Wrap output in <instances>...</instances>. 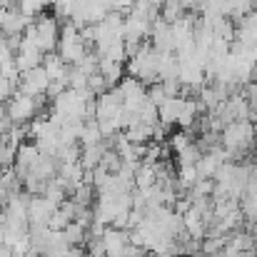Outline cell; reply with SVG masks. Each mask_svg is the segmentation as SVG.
<instances>
[{"label": "cell", "mask_w": 257, "mask_h": 257, "mask_svg": "<svg viewBox=\"0 0 257 257\" xmlns=\"http://www.w3.org/2000/svg\"><path fill=\"white\" fill-rule=\"evenodd\" d=\"M190 143H192V138H190V133H187V130H185V133H175V135L170 138L172 153H180V150H185Z\"/></svg>", "instance_id": "cell-25"}, {"label": "cell", "mask_w": 257, "mask_h": 257, "mask_svg": "<svg viewBox=\"0 0 257 257\" xmlns=\"http://www.w3.org/2000/svg\"><path fill=\"white\" fill-rule=\"evenodd\" d=\"M5 13H8V8H5V5H0V28H3V20H5Z\"/></svg>", "instance_id": "cell-30"}, {"label": "cell", "mask_w": 257, "mask_h": 257, "mask_svg": "<svg viewBox=\"0 0 257 257\" xmlns=\"http://www.w3.org/2000/svg\"><path fill=\"white\" fill-rule=\"evenodd\" d=\"M40 150H38V145L35 143H20L18 145V153H15V172H18V177H20V182H23V177L30 172V168L40 160Z\"/></svg>", "instance_id": "cell-10"}, {"label": "cell", "mask_w": 257, "mask_h": 257, "mask_svg": "<svg viewBox=\"0 0 257 257\" xmlns=\"http://www.w3.org/2000/svg\"><path fill=\"white\" fill-rule=\"evenodd\" d=\"M8 197H10V190H5V187H0V207H5V202H8Z\"/></svg>", "instance_id": "cell-28"}, {"label": "cell", "mask_w": 257, "mask_h": 257, "mask_svg": "<svg viewBox=\"0 0 257 257\" xmlns=\"http://www.w3.org/2000/svg\"><path fill=\"white\" fill-rule=\"evenodd\" d=\"M30 20L33 18H28V15H23L20 10H13V8H8V13H5V20H3V35H23L25 33V28L30 25Z\"/></svg>", "instance_id": "cell-12"}, {"label": "cell", "mask_w": 257, "mask_h": 257, "mask_svg": "<svg viewBox=\"0 0 257 257\" xmlns=\"http://www.w3.org/2000/svg\"><path fill=\"white\" fill-rule=\"evenodd\" d=\"M43 68H45L50 80H68V68L70 65H65L58 53H45L43 55Z\"/></svg>", "instance_id": "cell-14"}, {"label": "cell", "mask_w": 257, "mask_h": 257, "mask_svg": "<svg viewBox=\"0 0 257 257\" xmlns=\"http://www.w3.org/2000/svg\"><path fill=\"white\" fill-rule=\"evenodd\" d=\"M102 153H105V145L102 143H97V145H83V150H80V165L85 168V170H92V168H97L100 165V158H102Z\"/></svg>", "instance_id": "cell-16"}, {"label": "cell", "mask_w": 257, "mask_h": 257, "mask_svg": "<svg viewBox=\"0 0 257 257\" xmlns=\"http://www.w3.org/2000/svg\"><path fill=\"white\" fill-rule=\"evenodd\" d=\"M23 35H25L28 40H33L43 53H55L58 40H60V20H58L55 15L40 13V15H35V18L30 20V25L25 28Z\"/></svg>", "instance_id": "cell-2"}, {"label": "cell", "mask_w": 257, "mask_h": 257, "mask_svg": "<svg viewBox=\"0 0 257 257\" xmlns=\"http://www.w3.org/2000/svg\"><path fill=\"white\" fill-rule=\"evenodd\" d=\"M18 92V80H10L0 73V102H8Z\"/></svg>", "instance_id": "cell-24"}, {"label": "cell", "mask_w": 257, "mask_h": 257, "mask_svg": "<svg viewBox=\"0 0 257 257\" xmlns=\"http://www.w3.org/2000/svg\"><path fill=\"white\" fill-rule=\"evenodd\" d=\"M43 50L33 43V40H28L25 35L20 38V45H18V50H15V68H18V73H25V70H33V68H38V65H43Z\"/></svg>", "instance_id": "cell-7"}, {"label": "cell", "mask_w": 257, "mask_h": 257, "mask_svg": "<svg viewBox=\"0 0 257 257\" xmlns=\"http://www.w3.org/2000/svg\"><path fill=\"white\" fill-rule=\"evenodd\" d=\"M0 247H3V225H0Z\"/></svg>", "instance_id": "cell-32"}, {"label": "cell", "mask_w": 257, "mask_h": 257, "mask_svg": "<svg viewBox=\"0 0 257 257\" xmlns=\"http://www.w3.org/2000/svg\"><path fill=\"white\" fill-rule=\"evenodd\" d=\"M48 85H50V78H48V73H45L43 65H38L33 70H25L18 78V92H25V95H33V97L45 95Z\"/></svg>", "instance_id": "cell-6"}, {"label": "cell", "mask_w": 257, "mask_h": 257, "mask_svg": "<svg viewBox=\"0 0 257 257\" xmlns=\"http://www.w3.org/2000/svg\"><path fill=\"white\" fill-rule=\"evenodd\" d=\"M85 232H87V227L85 225H80V222H70L65 230H63V237H65V242L68 245H80L83 240H85Z\"/></svg>", "instance_id": "cell-20"}, {"label": "cell", "mask_w": 257, "mask_h": 257, "mask_svg": "<svg viewBox=\"0 0 257 257\" xmlns=\"http://www.w3.org/2000/svg\"><path fill=\"white\" fill-rule=\"evenodd\" d=\"M43 107V95L33 97V95H25V92H15L10 100H8V107H5V117L13 122V125H25L30 122L38 110Z\"/></svg>", "instance_id": "cell-5"}, {"label": "cell", "mask_w": 257, "mask_h": 257, "mask_svg": "<svg viewBox=\"0 0 257 257\" xmlns=\"http://www.w3.org/2000/svg\"><path fill=\"white\" fill-rule=\"evenodd\" d=\"M255 163H257V148H255Z\"/></svg>", "instance_id": "cell-33"}, {"label": "cell", "mask_w": 257, "mask_h": 257, "mask_svg": "<svg viewBox=\"0 0 257 257\" xmlns=\"http://www.w3.org/2000/svg\"><path fill=\"white\" fill-rule=\"evenodd\" d=\"M255 135L257 130L250 120H232L220 130V145L232 155V160H237L255 145Z\"/></svg>", "instance_id": "cell-1"}, {"label": "cell", "mask_w": 257, "mask_h": 257, "mask_svg": "<svg viewBox=\"0 0 257 257\" xmlns=\"http://www.w3.org/2000/svg\"><path fill=\"white\" fill-rule=\"evenodd\" d=\"M55 50L65 65H75L87 55V43L83 40L80 30L73 23H65V28H60V40H58Z\"/></svg>", "instance_id": "cell-4"}, {"label": "cell", "mask_w": 257, "mask_h": 257, "mask_svg": "<svg viewBox=\"0 0 257 257\" xmlns=\"http://www.w3.org/2000/svg\"><path fill=\"white\" fill-rule=\"evenodd\" d=\"M185 13H187V8H185L182 0H163V5H160V18L165 23H172V20L182 18Z\"/></svg>", "instance_id": "cell-18"}, {"label": "cell", "mask_w": 257, "mask_h": 257, "mask_svg": "<svg viewBox=\"0 0 257 257\" xmlns=\"http://www.w3.org/2000/svg\"><path fill=\"white\" fill-rule=\"evenodd\" d=\"M100 240H102V247H105V257L107 255H122L125 245L130 242L127 230H117V227H112V225H107V227L102 230Z\"/></svg>", "instance_id": "cell-11"}, {"label": "cell", "mask_w": 257, "mask_h": 257, "mask_svg": "<svg viewBox=\"0 0 257 257\" xmlns=\"http://www.w3.org/2000/svg\"><path fill=\"white\" fill-rule=\"evenodd\" d=\"M155 182H158V168H155V163H140L138 170H135V187L138 190H145V187H150Z\"/></svg>", "instance_id": "cell-15"}, {"label": "cell", "mask_w": 257, "mask_h": 257, "mask_svg": "<svg viewBox=\"0 0 257 257\" xmlns=\"http://www.w3.org/2000/svg\"><path fill=\"white\" fill-rule=\"evenodd\" d=\"M15 153H18V145L0 138V168H13L15 165Z\"/></svg>", "instance_id": "cell-21"}, {"label": "cell", "mask_w": 257, "mask_h": 257, "mask_svg": "<svg viewBox=\"0 0 257 257\" xmlns=\"http://www.w3.org/2000/svg\"><path fill=\"white\" fill-rule=\"evenodd\" d=\"M150 45L158 50V53H175V40H172V28L170 23H165L160 15L153 20V28H150Z\"/></svg>", "instance_id": "cell-9"}, {"label": "cell", "mask_w": 257, "mask_h": 257, "mask_svg": "<svg viewBox=\"0 0 257 257\" xmlns=\"http://www.w3.org/2000/svg\"><path fill=\"white\" fill-rule=\"evenodd\" d=\"M97 73L107 83V87H112L122 80V63L120 60H110V58H97Z\"/></svg>", "instance_id": "cell-13"}, {"label": "cell", "mask_w": 257, "mask_h": 257, "mask_svg": "<svg viewBox=\"0 0 257 257\" xmlns=\"http://www.w3.org/2000/svg\"><path fill=\"white\" fill-rule=\"evenodd\" d=\"M55 207L58 205L50 202L45 195H30V200H28V227L30 225H48Z\"/></svg>", "instance_id": "cell-8"}, {"label": "cell", "mask_w": 257, "mask_h": 257, "mask_svg": "<svg viewBox=\"0 0 257 257\" xmlns=\"http://www.w3.org/2000/svg\"><path fill=\"white\" fill-rule=\"evenodd\" d=\"M168 97H170V95H168V90H165V85H163L160 80H155V83L148 85V100H150V102L160 105V102H165Z\"/></svg>", "instance_id": "cell-23"}, {"label": "cell", "mask_w": 257, "mask_h": 257, "mask_svg": "<svg viewBox=\"0 0 257 257\" xmlns=\"http://www.w3.org/2000/svg\"><path fill=\"white\" fill-rule=\"evenodd\" d=\"M200 155H202V148H200L197 143H190L185 150L177 153V163H180V165H195V163L200 160Z\"/></svg>", "instance_id": "cell-22"}, {"label": "cell", "mask_w": 257, "mask_h": 257, "mask_svg": "<svg viewBox=\"0 0 257 257\" xmlns=\"http://www.w3.org/2000/svg\"><path fill=\"white\" fill-rule=\"evenodd\" d=\"M127 73H130V78H138L145 85L155 83L158 80V50L153 45H148V43L138 45V50L130 53Z\"/></svg>", "instance_id": "cell-3"}, {"label": "cell", "mask_w": 257, "mask_h": 257, "mask_svg": "<svg viewBox=\"0 0 257 257\" xmlns=\"http://www.w3.org/2000/svg\"><path fill=\"white\" fill-rule=\"evenodd\" d=\"M15 5H18V10H20L23 15L35 18V15H40V13L50 5V0H15Z\"/></svg>", "instance_id": "cell-19"}, {"label": "cell", "mask_w": 257, "mask_h": 257, "mask_svg": "<svg viewBox=\"0 0 257 257\" xmlns=\"http://www.w3.org/2000/svg\"><path fill=\"white\" fill-rule=\"evenodd\" d=\"M107 5H110V13H127L133 10L135 0H107Z\"/></svg>", "instance_id": "cell-26"}, {"label": "cell", "mask_w": 257, "mask_h": 257, "mask_svg": "<svg viewBox=\"0 0 257 257\" xmlns=\"http://www.w3.org/2000/svg\"><path fill=\"white\" fill-rule=\"evenodd\" d=\"M15 58V53H13V48L8 45V40L5 38H0V65H5V63H10Z\"/></svg>", "instance_id": "cell-27"}, {"label": "cell", "mask_w": 257, "mask_h": 257, "mask_svg": "<svg viewBox=\"0 0 257 257\" xmlns=\"http://www.w3.org/2000/svg\"><path fill=\"white\" fill-rule=\"evenodd\" d=\"M187 257H207V255H205V252H190Z\"/></svg>", "instance_id": "cell-31"}, {"label": "cell", "mask_w": 257, "mask_h": 257, "mask_svg": "<svg viewBox=\"0 0 257 257\" xmlns=\"http://www.w3.org/2000/svg\"><path fill=\"white\" fill-rule=\"evenodd\" d=\"M78 143L80 145H97V143H102V133H100V125H97L95 117L83 122V130H80V140Z\"/></svg>", "instance_id": "cell-17"}, {"label": "cell", "mask_w": 257, "mask_h": 257, "mask_svg": "<svg viewBox=\"0 0 257 257\" xmlns=\"http://www.w3.org/2000/svg\"><path fill=\"white\" fill-rule=\"evenodd\" d=\"M0 257H15V252H13L10 247H5V245H3V247H0Z\"/></svg>", "instance_id": "cell-29"}]
</instances>
